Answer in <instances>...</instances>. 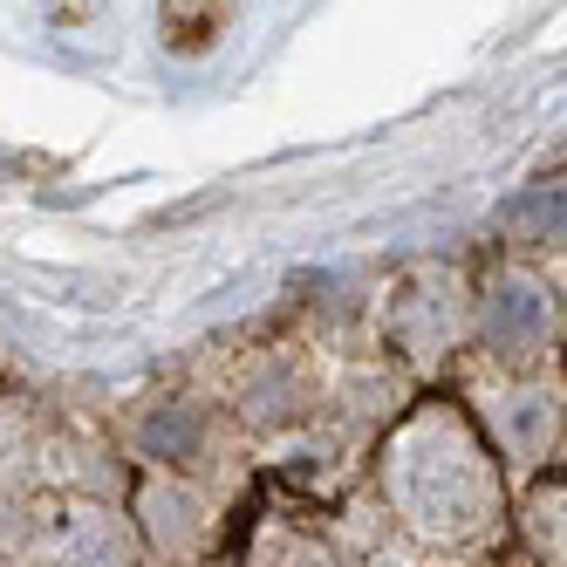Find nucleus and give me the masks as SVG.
<instances>
[{"instance_id": "nucleus-5", "label": "nucleus", "mask_w": 567, "mask_h": 567, "mask_svg": "<svg viewBox=\"0 0 567 567\" xmlns=\"http://www.w3.org/2000/svg\"><path fill=\"white\" fill-rule=\"evenodd\" d=\"M192 431H198V424H192V411H178V417H157V424H151V444H157V452H165V444H172V452H185V444H192Z\"/></svg>"}, {"instance_id": "nucleus-2", "label": "nucleus", "mask_w": 567, "mask_h": 567, "mask_svg": "<svg viewBox=\"0 0 567 567\" xmlns=\"http://www.w3.org/2000/svg\"><path fill=\"white\" fill-rule=\"evenodd\" d=\"M42 567H124V534H116V519L96 513V506H62L42 519Z\"/></svg>"}, {"instance_id": "nucleus-3", "label": "nucleus", "mask_w": 567, "mask_h": 567, "mask_svg": "<svg viewBox=\"0 0 567 567\" xmlns=\"http://www.w3.org/2000/svg\"><path fill=\"white\" fill-rule=\"evenodd\" d=\"M226 14H233V0H165V42L172 49H206L226 28Z\"/></svg>"}, {"instance_id": "nucleus-1", "label": "nucleus", "mask_w": 567, "mask_h": 567, "mask_svg": "<svg viewBox=\"0 0 567 567\" xmlns=\"http://www.w3.org/2000/svg\"><path fill=\"white\" fill-rule=\"evenodd\" d=\"M390 499L417 540H472L499 513V465L458 411H417L390 444Z\"/></svg>"}, {"instance_id": "nucleus-4", "label": "nucleus", "mask_w": 567, "mask_h": 567, "mask_svg": "<svg viewBox=\"0 0 567 567\" xmlns=\"http://www.w3.org/2000/svg\"><path fill=\"white\" fill-rule=\"evenodd\" d=\"M540 321H547V308L534 288H499V301H493V342L499 349H526L540 336Z\"/></svg>"}]
</instances>
